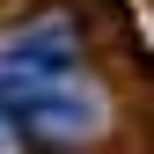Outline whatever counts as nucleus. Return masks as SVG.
Returning <instances> with one entry per match:
<instances>
[{
	"label": "nucleus",
	"mask_w": 154,
	"mask_h": 154,
	"mask_svg": "<svg viewBox=\"0 0 154 154\" xmlns=\"http://www.w3.org/2000/svg\"><path fill=\"white\" fill-rule=\"evenodd\" d=\"M0 118H8V132L73 147L103 125V95L81 88V73H66V81H15V73H0Z\"/></svg>",
	"instance_id": "1"
},
{
	"label": "nucleus",
	"mask_w": 154,
	"mask_h": 154,
	"mask_svg": "<svg viewBox=\"0 0 154 154\" xmlns=\"http://www.w3.org/2000/svg\"><path fill=\"white\" fill-rule=\"evenodd\" d=\"M0 147H8V118H0Z\"/></svg>",
	"instance_id": "3"
},
{
	"label": "nucleus",
	"mask_w": 154,
	"mask_h": 154,
	"mask_svg": "<svg viewBox=\"0 0 154 154\" xmlns=\"http://www.w3.org/2000/svg\"><path fill=\"white\" fill-rule=\"evenodd\" d=\"M0 73H15V81H66V73H81L73 22H66V15H44V22H29L8 51H0Z\"/></svg>",
	"instance_id": "2"
}]
</instances>
